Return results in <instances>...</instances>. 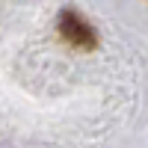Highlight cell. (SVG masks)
I'll use <instances>...</instances> for the list:
<instances>
[{
    "label": "cell",
    "mask_w": 148,
    "mask_h": 148,
    "mask_svg": "<svg viewBox=\"0 0 148 148\" xmlns=\"http://www.w3.org/2000/svg\"><path fill=\"white\" fill-rule=\"evenodd\" d=\"M59 33H62L71 45H77V47H95V42H98L95 30L80 15H74V12H65V15L59 18Z\"/></svg>",
    "instance_id": "cell-1"
}]
</instances>
